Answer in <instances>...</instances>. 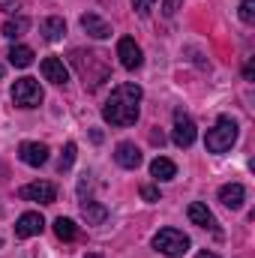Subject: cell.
<instances>
[{
    "instance_id": "1",
    "label": "cell",
    "mask_w": 255,
    "mask_h": 258,
    "mask_svg": "<svg viewBox=\"0 0 255 258\" xmlns=\"http://www.w3.org/2000/svg\"><path fill=\"white\" fill-rule=\"evenodd\" d=\"M141 105V87L138 84H117L114 90H111V96H108V102H105V108H102V117H105V123H111V126H132L135 120H138V108Z\"/></svg>"
},
{
    "instance_id": "2",
    "label": "cell",
    "mask_w": 255,
    "mask_h": 258,
    "mask_svg": "<svg viewBox=\"0 0 255 258\" xmlns=\"http://www.w3.org/2000/svg\"><path fill=\"white\" fill-rule=\"evenodd\" d=\"M72 63L78 66V72L84 75V84H87V78H90V87H96L99 81H105L108 78V66L102 60V54H96V51H72Z\"/></svg>"
},
{
    "instance_id": "3",
    "label": "cell",
    "mask_w": 255,
    "mask_h": 258,
    "mask_svg": "<svg viewBox=\"0 0 255 258\" xmlns=\"http://www.w3.org/2000/svg\"><path fill=\"white\" fill-rule=\"evenodd\" d=\"M153 249L168 258H180L189 252V237L177 228H162V231L153 234Z\"/></svg>"
},
{
    "instance_id": "4",
    "label": "cell",
    "mask_w": 255,
    "mask_h": 258,
    "mask_svg": "<svg viewBox=\"0 0 255 258\" xmlns=\"http://www.w3.org/2000/svg\"><path fill=\"white\" fill-rule=\"evenodd\" d=\"M237 141V123L231 120V117H219L216 120V126L207 129V150L210 153H225V150H231V144Z\"/></svg>"
},
{
    "instance_id": "5",
    "label": "cell",
    "mask_w": 255,
    "mask_h": 258,
    "mask_svg": "<svg viewBox=\"0 0 255 258\" xmlns=\"http://www.w3.org/2000/svg\"><path fill=\"white\" fill-rule=\"evenodd\" d=\"M12 102L18 108H36L42 102V87L36 78H18L12 84Z\"/></svg>"
},
{
    "instance_id": "6",
    "label": "cell",
    "mask_w": 255,
    "mask_h": 258,
    "mask_svg": "<svg viewBox=\"0 0 255 258\" xmlns=\"http://www.w3.org/2000/svg\"><path fill=\"white\" fill-rule=\"evenodd\" d=\"M18 198H24V201H39V204H54L57 189H54V183H48V180H33V183H24V186L18 189Z\"/></svg>"
},
{
    "instance_id": "7",
    "label": "cell",
    "mask_w": 255,
    "mask_h": 258,
    "mask_svg": "<svg viewBox=\"0 0 255 258\" xmlns=\"http://www.w3.org/2000/svg\"><path fill=\"white\" fill-rule=\"evenodd\" d=\"M195 135H198V129H195L189 114L174 111V132H171L174 144H177V147H192V144H195Z\"/></svg>"
},
{
    "instance_id": "8",
    "label": "cell",
    "mask_w": 255,
    "mask_h": 258,
    "mask_svg": "<svg viewBox=\"0 0 255 258\" xmlns=\"http://www.w3.org/2000/svg\"><path fill=\"white\" fill-rule=\"evenodd\" d=\"M117 57H120V66L123 69H138L141 66V48H138V42L132 39V36H123L120 42H117Z\"/></svg>"
},
{
    "instance_id": "9",
    "label": "cell",
    "mask_w": 255,
    "mask_h": 258,
    "mask_svg": "<svg viewBox=\"0 0 255 258\" xmlns=\"http://www.w3.org/2000/svg\"><path fill=\"white\" fill-rule=\"evenodd\" d=\"M42 228H45V219L30 210V213H21V216H18V222H15V237L27 240V237H36Z\"/></svg>"
},
{
    "instance_id": "10",
    "label": "cell",
    "mask_w": 255,
    "mask_h": 258,
    "mask_svg": "<svg viewBox=\"0 0 255 258\" xmlns=\"http://www.w3.org/2000/svg\"><path fill=\"white\" fill-rule=\"evenodd\" d=\"M18 156H21V162H27V165H33V168H39V165H45V162H48V147H45V144H39V141H24V144L18 147Z\"/></svg>"
},
{
    "instance_id": "11",
    "label": "cell",
    "mask_w": 255,
    "mask_h": 258,
    "mask_svg": "<svg viewBox=\"0 0 255 258\" xmlns=\"http://www.w3.org/2000/svg\"><path fill=\"white\" fill-rule=\"evenodd\" d=\"M81 27H84V33L93 36V39H108V36H111V24H108L105 18H99L96 12H84V15H81Z\"/></svg>"
},
{
    "instance_id": "12",
    "label": "cell",
    "mask_w": 255,
    "mask_h": 258,
    "mask_svg": "<svg viewBox=\"0 0 255 258\" xmlns=\"http://www.w3.org/2000/svg\"><path fill=\"white\" fill-rule=\"evenodd\" d=\"M114 159H117L120 168H129V171H132V168L141 165V150H138L132 141H120L117 150H114Z\"/></svg>"
},
{
    "instance_id": "13",
    "label": "cell",
    "mask_w": 255,
    "mask_h": 258,
    "mask_svg": "<svg viewBox=\"0 0 255 258\" xmlns=\"http://www.w3.org/2000/svg\"><path fill=\"white\" fill-rule=\"evenodd\" d=\"M39 69H42L45 81H51V84H66V81H69V69L63 66L60 57H45Z\"/></svg>"
},
{
    "instance_id": "14",
    "label": "cell",
    "mask_w": 255,
    "mask_h": 258,
    "mask_svg": "<svg viewBox=\"0 0 255 258\" xmlns=\"http://www.w3.org/2000/svg\"><path fill=\"white\" fill-rule=\"evenodd\" d=\"M219 201H222L228 210H240L243 201H246V189H243L240 183H225V186L219 189Z\"/></svg>"
},
{
    "instance_id": "15",
    "label": "cell",
    "mask_w": 255,
    "mask_h": 258,
    "mask_svg": "<svg viewBox=\"0 0 255 258\" xmlns=\"http://www.w3.org/2000/svg\"><path fill=\"white\" fill-rule=\"evenodd\" d=\"M186 213H189V219L195 225H201V228H216V219H213V213L207 210V204L192 201L189 207H186Z\"/></svg>"
},
{
    "instance_id": "16",
    "label": "cell",
    "mask_w": 255,
    "mask_h": 258,
    "mask_svg": "<svg viewBox=\"0 0 255 258\" xmlns=\"http://www.w3.org/2000/svg\"><path fill=\"white\" fill-rule=\"evenodd\" d=\"M150 174H153L156 180H174V177H177V165H174L171 159H165V156H156V159L150 162Z\"/></svg>"
},
{
    "instance_id": "17",
    "label": "cell",
    "mask_w": 255,
    "mask_h": 258,
    "mask_svg": "<svg viewBox=\"0 0 255 258\" xmlns=\"http://www.w3.org/2000/svg\"><path fill=\"white\" fill-rule=\"evenodd\" d=\"M42 36H45L48 42H60V39L66 36V21L57 18V15L45 18V21H42Z\"/></svg>"
},
{
    "instance_id": "18",
    "label": "cell",
    "mask_w": 255,
    "mask_h": 258,
    "mask_svg": "<svg viewBox=\"0 0 255 258\" xmlns=\"http://www.w3.org/2000/svg\"><path fill=\"white\" fill-rule=\"evenodd\" d=\"M81 213H84L87 225H99V222H105V216H108V210H105L102 204H96V201H81Z\"/></svg>"
},
{
    "instance_id": "19",
    "label": "cell",
    "mask_w": 255,
    "mask_h": 258,
    "mask_svg": "<svg viewBox=\"0 0 255 258\" xmlns=\"http://www.w3.org/2000/svg\"><path fill=\"white\" fill-rule=\"evenodd\" d=\"M9 63L18 66V69H27V66L33 63V48H27V45H12V51H9Z\"/></svg>"
},
{
    "instance_id": "20",
    "label": "cell",
    "mask_w": 255,
    "mask_h": 258,
    "mask_svg": "<svg viewBox=\"0 0 255 258\" xmlns=\"http://www.w3.org/2000/svg\"><path fill=\"white\" fill-rule=\"evenodd\" d=\"M27 27H30V21H27L24 15H18V18H9V21L3 24V36H9V39H18V36H24V33H27Z\"/></svg>"
},
{
    "instance_id": "21",
    "label": "cell",
    "mask_w": 255,
    "mask_h": 258,
    "mask_svg": "<svg viewBox=\"0 0 255 258\" xmlns=\"http://www.w3.org/2000/svg\"><path fill=\"white\" fill-rule=\"evenodd\" d=\"M54 234H57L60 240H75V237H78V225H75L72 219H66V216H57V219H54Z\"/></svg>"
},
{
    "instance_id": "22",
    "label": "cell",
    "mask_w": 255,
    "mask_h": 258,
    "mask_svg": "<svg viewBox=\"0 0 255 258\" xmlns=\"http://www.w3.org/2000/svg\"><path fill=\"white\" fill-rule=\"evenodd\" d=\"M75 153H78V147L69 141V144L63 147V156H60V171H69V168H72V162H75Z\"/></svg>"
},
{
    "instance_id": "23",
    "label": "cell",
    "mask_w": 255,
    "mask_h": 258,
    "mask_svg": "<svg viewBox=\"0 0 255 258\" xmlns=\"http://www.w3.org/2000/svg\"><path fill=\"white\" fill-rule=\"evenodd\" d=\"M132 9H135L141 18H147V15L156 9V0H132Z\"/></svg>"
},
{
    "instance_id": "24",
    "label": "cell",
    "mask_w": 255,
    "mask_h": 258,
    "mask_svg": "<svg viewBox=\"0 0 255 258\" xmlns=\"http://www.w3.org/2000/svg\"><path fill=\"white\" fill-rule=\"evenodd\" d=\"M240 21L243 24H252L255 21V0H243L240 3Z\"/></svg>"
},
{
    "instance_id": "25",
    "label": "cell",
    "mask_w": 255,
    "mask_h": 258,
    "mask_svg": "<svg viewBox=\"0 0 255 258\" xmlns=\"http://www.w3.org/2000/svg\"><path fill=\"white\" fill-rule=\"evenodd\" d=\"M141 198L153 204V201H159V189L156 186H141Z\"/></svg>"
},
{
    "instance_id": "26",
    "label": "cell",
    "mask_w": 255,
    "mask_h": 258,
    "mask_svg": "<svg viewBox=\"0 0 255 258\" xmlns=\"http://www.w3.org/2000/svg\"><path fill=\"white\" fill-rule=\"evenodd\" d=\"M177 9H180V0H162V12L165 15H174Z\"/></svg>"
},
{
    "instance_id": "27",
    "label": "cell",
    "mask_w": 255,
    "mask_h": 258,
    "mask_svg": "<svg viewBox=\"0 0 255 258\" xmlns=\"http://www.w3.org/2000/svg\"><path fill=\"white\" fill-rule=\"evenodd\" d=\"M0 9H6V12H15V9H18V0H0Z\"/></svg>"
},
{
    "instance_id": "28",
    "label": "cell",
    "mask_w": 255,
    "mask_h": 258,
    "mask_svg": "<svg viewBox=\"0 0 255 258\" xmlns=\"http://www.w3.org/2000/svg\"><path fill=\"white\" fill-rule=\"evenodd\" d=\"M150 141H153V144H162L165 138H162V132H150Z\"/></svg>"
},
{
    "instance_id": "29",
    "label": "cell",
    "mask_w": 255,
    "mask_h": 258,
    "mask_svg": "<svg viewBox=\"0 0 255 258\" xmlns=\"http://www.w3.org/2000/svg\"><path fill=\"white\" fill-rule=\"evenodd\" d=\"M90 138H93L96 144H102V132H99V129H93V132H90Z\"/></svg>"
},
{
    "instance_id": "30",
    "label": "cell",
    "mask_w": 255,
    "mask_h": 258,
    "mask_svg": "<svg viewBox=\"0 0 255 258\" xmlns=\"http://www.w3.org/2000/svg\"><path fill=\"white\" fill-rule=\"evenodd\" d=\"M195 258H219V255H213V252H207V249H204V252H198Z\"/></svg>"
},
{
    "instance_id": "31",
    "label": "cell",
    "mask_w": 255,
    "mask_h": 258,
    "mask_svg": "<svg viewBox=\"0 0 255 258\" xmlns=\"http://www.w3.org/2000/svg\"><path fill=\"white\" fill-rule=\"evenodd\" d=\"M87 258H102V255H99V252H90V255H87Z\"/></svg>"
},
{
    "instance_id": "32",
    "label": "cell",
    "mask_w": 255,
    "mask_h": 258,
    "mask_svg": "<svg viewBox=\"0 0 255 258\" xmlns=\"http://www.w3.org/2000/svg\"><path fill=\"white\" fill-rule=\"evenodd\" d=\"M3 72H6V69H3V66H0V78H3Z\"/></svg>"
}]
</instances>
